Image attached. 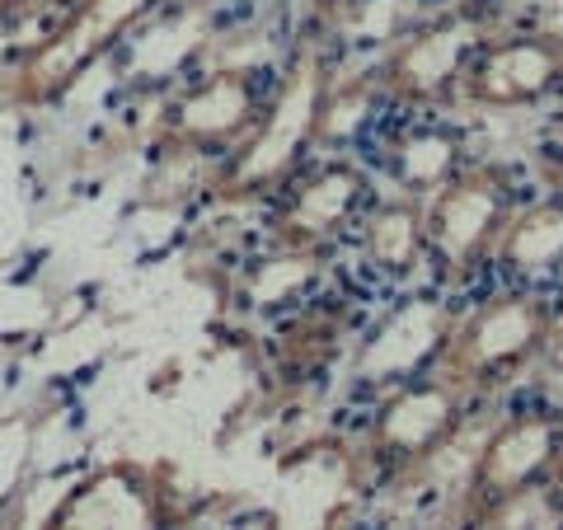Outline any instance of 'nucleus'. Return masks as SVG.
<instances>
[{
  "label": "nucleus",
  "mask_w": 563,
  "mask_h": 530,
  "mask_svg": "<svg viewBox=\"0 0 563 530\" xmlns=\"http://www.w3.org/2000/svg\"><path fill=\"white\" fill-rule=\"evenodd\" d=\"M329 103H333V85H329L324 57L314 47H301L291 57L287 76H282L277 95L263 103L250 136H244L231 151V161L217 169L211 198L225 207L273 198V192L310 161V151L324 141Z\"/></svg>",
  "instance_id": "1"
},
{
  "label": "nucleus",
  "mask_w": 563,
  "mask_h": 530,
  "mask_svg": "<svg viewBox=\"0 0 563 530\" xmlns=\"http://www.w3.org/2000/svg\"><path fill=\"white\" fill-rule=\"evenodd\" d=\"M554 300L536 287H507L465 310L437 343V376H446L470 399L498 395L512 380L531 376L540 352L554 339Z\"/></svg>",
  "instance_id": "2"
},
{
  "label": "nucleus",
  "mask_w": 563,
  "mask_h": 530,
  "mask_svg": "<svg viewBox=\"0 0 563 530\" xmlns=\"http://www.w3.org/2000/svg\"><path fill=\"white\" fill-rule=\"evenodd\" d=\"M521 207V188L507 165L465 161L455 165L437 188L422 192V217H428V263L442 268L451 287H465L479 277L498 240Z\"/></svg>",
  "instance_id": "3"
},
{
  "label": "nucleus",
  "mask_w": 563,
  "mask_h": 530,
  "mask_svg": "<svg viewBox=\"0 0 563 530\" xmlns=\"http://www.w3.org/2000/svg\"><path fill=\"white\" fill-rule=\"evenodd\" d=\"M563 455V409L559 404H531L507 413L484 437L479 455L455 498V521L465 526H498L512 521L526 498H540L550 470Z\"/></svg>",
  "instance_id": "4"
},
{
  "label": "nucleus",
  "mask_w": 563,
  "mask_h": 530,
  "mask_svg": "<svg viewBox=\"0 0 563 530\" xmlns=\"http://www.w3.org/2000/svg\"><path fill=\"white\" fill-rule=\"evenodd\" d=\"M161 0H76L66 5V20L33 43L24 57L0 80V95L14 109H47L66 99L85 80V70L103 62L122 43V33L136 29Z\"/></svg>",
  "instance_id": "5"
},
{
  "label": "nucleus",
  "mask_w": 563,
  "mask_h": 530,
  "mask_svg": "<svg viewBox=\"0 0 563 530\" xmlns=\"http://www.w3.org/2000/svg\"><path fill=\"white\" fill-rule=\"evenodd\" d=\"M493 33V10L484 0H461L442 14L404 29L372 70L376 90L395 109H446L461 95V76L479 43Z\"/></svg>",
  "instance_id": "6"
},
{
  "label": "nucleus",
  "mask_w": 563,
  "mask_h": 530,
  "mask_svg": "<svg viewBox=\"0 0 563 530\" xmlns=\"http://www.w3.org/2000/svg\"><path fill=\"white\" fill-rule=\"evenodd\" d=\"M465 413H470V395L455 390L437 371H422V376L395 385L376 404L372 428H366V441H362L366 470L385 488H399L404 479L428 470L461 437Z\"/></svg>",
  "instance_id": "7"
},
{
  "label": "nucleus",
  "mask_w": 563,
  "mask_h": 530,
  "mask_svg": "<svg viewBox=\"0 0 563 530\" xmlns=\"http://www.w3.org/2000/svg\"><path fill=\"white\" fill-rule=\"evenodd\" d=\"M184 507L174 498V470L165 461H103L80 474L47 511L57 530H146V526H179Z\"/></svg>",
  "instance_id": "8"
},
{
  "label": "nucleus",
  "mask_w": 563,
  "mask_h": 530,
  "mask_svg": "<svg viewBox=\"0 0 563 530\" xmlns=\"http://www.w3.org/2000/svg\"><path fill=\"white\" fill-rule=\"evenodd\" d=\"M372 207V174L347 155H324L314 165H301L277 188V207L268 221L273 250L291 258H310L329 250L362 211Z\"/></svg>",
  "instance_id": "9"
},
{
  "label": "nucleus",
  "mask_w": 563,
  "mask_h": 530,
  "mask_svg": "<svg viewBox=\"0 0 563 530\" xmlns=\"http://www.w3.org/2000/svg\"><path fill=\"white\" fill-rule=\"evenodd\" d=\"M554 90H563V33L559 29H493L470 57L461 76V95L470 109L512 113L536 109Z\"/></svg>",
  "instance_id": "10"
},
{
  "label": "nucleus",
  "mask_w": 563,
  "mask_h": 530,
  "mask_svg": "<svg viewBox=\"0 0 563 530\" xmlns=\"http://www.w3.org/2000/svg\"><path fill=\"white\" fill-rule=\"evenodd\" d=\"M258 113L263 99L250 70H207L202 80H192L165 103L155 122V146L169 155H231L250 136Z\"/></svg>",
  "instance_id": "11"
},
{
  "label": "nucleus",
  "mask_w": 563,
  "mask_h": 530,
  "mask_svg": "<svg viewBox=\"0 0 563 530\" xmlns=\"http://www.w3.org/2000/svg\"><path fill=\"white\" fill-rule=\"evenodd\" d=\"M362 258L380 277L404 281L428 263V217H422V192H395L362 211Z\"/></svg>",
  "instance_id": "12"
},
{
  "label": "nucleus",
  "mask_w": 563,
  "mask_h": 530,
  "mask_svg": "<svg viewBox=\"0 0 563 530\" xmlns=\"http://www.w3.org/2000/svg\"><path fill=\"white\" fill-rule=\"evenodd\" d=\"M493 263L517 281L563 273V192L540 202H521L512 211V221H507Z\"/></svg>",
  "instance_id": "13"
},
{
  "label": "nucleus",
  "mask_w": 563,
  "mask_h": 530,
  "mask_svg": "<svg viewBox=\"0 0 563 530\" xmlns=\"http://www.w3.org/2000/svg\"><path fill=\"white\" fill-rule=\"evenodd\" d=\"M455 165H465L461 136L446 128H418L409 136H399L395 146V174L404 192H428L446 179Z\"/></svg>",
  "instance_id": "14"
},
{
  "label": "nucleus",
  "mask_w": 563,
  "mask_h": 530,
  "mask_svg": "<svg viewBox=\"0 0 563 530\" xmlns=\"http://www.w3.org/2000/svg\"><path fill=\"white\" fill-rule=\"evenodd\" d=\"M536 371H540L544 385H563V329H554V339H550V347L540 352Z\"/></svg>",
  "instance_id": "15"
},
{
  "label": "nucleus",
  "mask_w": 563,
  "mask_h": 530,
  "mask_svg": "<svg viewBox=\"0 0 563 530\" xmlns=\"http://www.w3.org/2000/svg\"><path fill=\"white\" fill-rule=\"evenodd\" d=\"M47 5H57V0H0V29L24 24V20H33V14L47 10Z\"/></svg>",
  "instance_id": "16"
},
{
  "label": "nucleus",
  "mask_w": 563,
  "mask_h": 530,
  "mask_svg": "<svg viewBox=\"0 0 563 530\" xmlns=\"http://www.w3.org/2000/svg\"><path fill=\"white\" fill-rule=\"evenodd\" d=\"M540 184L554 188V192H563V136L550 141V146H544V155H540Z\"/></svg>",
  "instance_id": "17"
},
{
  "label": "nucleus",
  "mask_w": 563,
  "mask_h": 530,
  "mask_svg": "<svg viewBox=\"0 0 563 530\" xmlns=\"http://www.w3.org/2000/svg\"><path fill=\"white\" fill-rule=\"evenodd\" d=\"M540 507L563 521V455H559V465L550 470V479H544V488H540Z\"/></svg>",
  "instance_id": "18"
},
{
  "label": "nucleus",
  "mask_w": 563,
  "mask_h": 530,
  "mask_svg": "<svg viewBox=\"0 0 563 530\" xmlns=\"http://www.w3.org/2000/svg\"><path fill=\"white\" fill-rule=\"evenodd\" d=\"M554 320H559V329H563V273H559V296H554Z\"/></svg>",
  "instance_id": "19"
},
{
  "label": "nucleus",
  "mask_w": 563,
  "mask_h": 530,
  "mask_svg": "<svg viewBox=\"0 0 563 530\" xmlns=\"http://www.w3.org/2000/svg\"><path fill=\"white\" fill-rule=\"evenodd\" d=\"M559 118H563V90H559Z\"/></svg>",
  "instance_id": "20"
},
{
  "label": "nucleus",
  "mask_w": 563,
  "mask_h": 530,
  "mask_svg": "<svg viewBox=\"0 0 563 530\" xmlns=\"http://www.w3.org/2000/svg\"><path fill=\"white\" fill-rule=\"evenodd\" d=\"M57 5H76V0H57Z\"/></svg>",
  "instance_id": "21"
}]
</instances>
